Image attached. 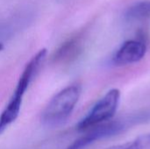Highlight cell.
Wrapping results in <instances>:
<instances>
[{
	"label": "cell",
	"mask_w": 150,
	"mask_h": 149,
	"mask_svg": "<svg viewBox=\"0 0 150 149\" xmlns=\"http://www.w3.org/2000/svg\"><path fill=\"white\" fill-rule=\"evenodd\" d=\"M2 48H3V45H2V44H0V50H1Z\"/></svg>",
	"instance_id": "9"
},
{
	"label": "cell",
	"mask_w": 150,
	"mask_h": 149,
	"mask_svg": "<svg viewBox=\"0 0 150 149\" xmlns=\"http://www.w3.org/2000/svg\"><path fill=\"white\" fill-rule=\"evenodd\" d=\"M128 21H142L150 18V1H143L134 4L125 13Z\"/></svg>",
	"instance_id": "7"
},
{
	"label": "cell",
	"mask_w": 150,
	"mask_h": 149,
	"mask_svg": "<svg viewBox=\"0 0 150 149\" xmlns=\"http://www.w3.org/2000/svg\"><path fill=\"white\" fill-rule=\"evenodd\" d=\"M83 42L80 36L73 37L65 41L55 52L54 61L57 63H69L74 61L81 53Z\"/></svg>",
	"instance_id": "6"
},
{
	"label": "cell",
	"mask_w": 150,
	"mask_h": 149,
	"mask_svg": "<svg viewBox=\"0 0 150 149\" xmlns=\"http://www.w3.org/2000/svg\"><path fill=\"white\" fill-rule=\"evenodd\" d=\"M47 56V50L40 49L25 65L18 81L16 89L0 114V135L17 119L22 105L23 97L31 83L38 74Z\"/></svg>",
	"instance_id": "1"
},
{
	"label": "cell",
	"mask_w": 150,
	"mask_h": 149,
	"mask_svg": "<svg viewBox=\"0 0 150 149\" xmlns=\"http://www.w3.org/2000/svg\"><path fill=\"white\" fill-rule=\"evenodd\" d=\"M147 52L146 44L142 40H131L126 41L113 56V62L117 66H126L140 61Z\"/></svg>",
	"instance_id": "5"
},
{
	"label": "cell",
	"mask_w": 150,
	"mask_h": 149,
	"mask_svg": "<svg viewBox=\"0 0 150 149\" xmlns=\"http://www.w3.org/2000/svg\"><path fill=\"white\" fill-rule=\"evenodd\" d=\"M106 149H150V133L143 134L132 141L114 145Z\"/></svg>",
	"instance_id": "8"
},
{
	"label": "cell",
	"mask_w": 150,
	"mask_h": 149,
	"mask_svg": "<svg viewBox=\"0 0 150 149\" xmlns=\"http://www.w3.org/2000/svg\"><path fill=\"white\" fill-rule=\"evenodd\" d=\"M80 95L81 87L78 84L69 85L55 94L42 112L43 125L49 127L62 125L74 111Z\"/></svg>",
	"instance_id": "2"
},
{
	"label": "cell",
	"mask_w": 150,
	"mask_h": 149,
	"mask_svg": "<svg viewBox=\"0 0 150 149\" xmlns=\"http://www.w3.org/2000/svg\"><path fill=\"white\" fill-rule=\"evenodd\" d=\"M123 128V125L120 121L106 122L88 130L84 135L76 140L65 149H84L98 140L119 133Z\"/></svg>",
	"instance_id": "4"
},
{
	"label": "cell",
	"mask_w": 150,
	"mask_h": 149,
	"mask_svg": "<svg viewBox=\"0 0 150 149\" xmlns=\"http://www.w3.org/2000/svg\"><path fill=\"white\" fill-rule=\"evenodd\" d=\"M120 99V91L118 89L110 90L91 110L77 125V129L81 132L109 122L115 115Z\"/></svg>",
	"instance_id": "3"
}]
</instances>
